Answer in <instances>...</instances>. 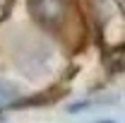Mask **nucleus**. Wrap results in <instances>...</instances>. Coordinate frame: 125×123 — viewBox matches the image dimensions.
Segmentation results:
<instances>
[{"label": "nucleus", "instance_id": "nucleus-1", "mask_svg": "<svg viewBox=\"0 0 125 123\" xmlns=\"http://www.w3.org/2000/svg\"><path fill=\"white\" fill-rule=\"evenodd\" d=\"M7 92H12V89H10V87H7V85H0V106H2V104H7V101H10V99H7Z\"/></svg>", "mask_w": 125, "mask_h": 123}]
</instances>
